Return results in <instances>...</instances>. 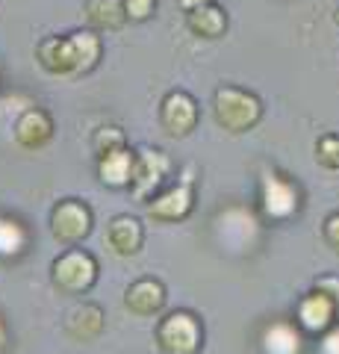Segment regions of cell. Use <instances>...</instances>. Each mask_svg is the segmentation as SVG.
Returning <instances> with one entry per match:
<instances>
[{"label": "cell", "instance_id": "19", "mask_svg": "<svg viewBox=\"0 0 339 354\" xmlns=\"http://www.w3.org/2000/svg\"><path fill=\"white\" fill-rule=\"evenodd\" d=\"M198 12L201 15H192V27L195 30L206 32V36H215V32L224 27V21H222V15H218L215 9H198Z\"/></svg>", "mask_w": 339, "mask_h": 354}, {"label": "cell", "instance_id": "10", "mask_svg": "<svg viewBox=\"0 0 339 354\" xmlns=\"http://www.w3.org/2000/svg\"><path fill=\"white\" fill-rule=\"evenodd\" d=\"M139 225L133 218H115L113 225H109V245H113L118 254H130L139 248Z\"/></svg>", "mask_w": 339, "mask_h": 354}, {"label": "cell", "instance_id": "11", "mask_svg": "<svg viewBox=\"0 0 339 354\" xmlns=\"http://www.w3.org/2000/svg\"><path fill=\"white\" fill-rule=\"evenodd\" d=\"M195 121V106L186 95H171L166 101V124L174 133H186Z\"/></svg>", "mask_w": 339, "mask_h": 354}, {"label": "cell", "instance_id": "21", "mask_svg": "<svg viewBox=\"0 0 339 354\" xmlns=\"http://www.w3.org/2000/svg\"><path fill=\"white\" fill-rule=\"evenodd\" d=\"M118 145H122V133H115V130H101L95 136V148L101 153H113L118 151Z\"/></svg>", "mask_w": 339, "mask_h": 354}, {"label": "cell", "instance_id": "23", "mask_svg": "<svg viewBox=\"0 0 339 354\" xmlns=\"http://www.w3.org/2000/svg\"><path fill=\"white\" fill-rule=\"evenodd\" d=\"M322 351H325V354H339V330L327 334V339L322 342Z\"/></svg>", "mask_w": 339, "mask_h": 354}, {"label": "cell", "instance_id": "6", "mask_svg": "<svg viewBox=\"0 0 339 354\" xmlns=\"http://www.w3.org/2000/svg\"><path fill=\"white\" fill-rule=\"evenodd\" d=\"M295 207H298V192H295L289 183H283L280 177L266 174V213L275 218H283V216H289Z\"/></svg>", "mask_w": 339, "mask_h": 354}, {"label": "cell", "instance_id": "20", "mask_svg": "<svg viewBox=\"0 0 339 354\" xmlns=\"http://www.w3.org/2000/svg\"><path fill=\"white\" fill-rule=\"evenodd\" d=\"M151 165H154V153H145V160H142V180H139V186H136V189H139V195L142 192H145L148 189V186H154L157 180H159V171H162V165H159V169H151Z\"/></svg>", "mask_w": 339, "mask_h": 354}, {"label": "cell", "instance_id": "22", "mask_svg": "<svg viewBox=\"0 0 339 354\" xmlns=\"http://www.w3.org/2000/svg\"><path fill=\"white\" fill-rule=\"evenodd\" d=\"M151 3H154V0H124V12H130L133 18H145Z\"/></svg>", "mask_w": 339, "mask_h": 354}, {"label": "cell", "instance_id": "7", "mask_svg": "<svg viewBox=\"0 0 339 354\" xmlns=\"http://www.w3.org/2000/svg\"><path fill=\"white\" fill-rule=\"evenodd\" d=\"M236 113H239V121H242V127H245L257 118V104L251 101V97L239 95V92H222L218 95V118H222L227 127H236Z\"/></svg>", "mask_w": 339, "mask_h": 354}, {"label": "cell", "instance_id": "3", "mask_svg": "<svg viewBox=\"0 0 339 354\" xmlns=\"http://www.w3.org/2000/svg\"><path fill=\"white\" fill-rule=\"evenodd\" d=\"M50 133H53V124H50L48 113H41V109H27L15 124V142L21 148H41L50 139Z\"/></svg>", "mask_w": 339, "mask_h": 354}, {"label": "cell", "instance_id": "18", "mask_svg": "<svg viewBox=\"0 0 339 354\" xmlns=\"http://www.w3.org/2000/svg\"><path fill=\"white\" fill-rule=\"evenodd\" d=\"M186 209H189V189H177V192H171L166 195L157 207H151V213H157V216H183Z\"/></svg>", "mask_w": 339, "mask_h": 354}, {"label": "cell", "instance_id": "24", "mask_svg": "<svg viewBox=\"0 0 339 354\" xmlns=\"http://www.w3.org/2000/svg\"><path fill=\"white\" fill-rule=\"evenodd\" d=\"M327 236H331L336 245H339V216H333L331 218V225H327Z\"/></svg>", "mask_w": 339, "mask_h": 354}, {"label": "cell", "instance_id": "12", "mask_svg": "<svg viewBox=\"0 0 339 354\" xmlns=\"http://www.w3.org/2000/svg\"><path fill=\"white\" fill-rule=\"evenodd\" d=\"M130 171H133V162H130V153L124 151H113L104 153L101 160V177L109 186H122L130 180Z\"/></svg>", "mask_w": 339, "mask_h": 354}, {"label": "cell", "instance_id": "26", "mask_svg": "<svg viewBox=\"0 0 339 354\" xmlns=\"http://www.w3.org/2000/svg\"><path fill=\"white\" fill-rule=\"evenodd\" d=\"M186 3H189V6H192V3H198V0H186Z\"/></svg>", "mask_w": 339, "mask_h": 354}, {"label": "cell", "instance_id": "5", "mask_svg": "<svg viewBox=\"0 0 339 354\" xmlns=\"http://www.w3.org/2000/svg\"><path fill=\"white\" fill-rule=\"evenodd\" d=\"M162 342H166L168 351L177 354H192L195 342H198V330H195V322L189 316H171L166 328H162Z\"/></svg>", "mask_w": 339, "mask_h": 354}, {"label": "cell", "instance_id": "16", "mask_svg": "<svg viewBox=\"0 0 339 354\" xmlns=\"http://www.w3.org/2000/svg\"><path fill=\"white\" fill-rule=\"evenodd\" d=\"M331 301H327L325 295H313L310 301H304L301 307V319H304V325L307 328H325L327 322H331Z\"/></svg>", "mask_w": 339, "mask_h": 354}, {"label": "cell", "instance_id": "17", "mask_svg": "<svg viewBox=\"0 0 339 354\" xmlns=\"http://www.w3.org/2000/svg\"><path fill=\"white\" fill-rule=\"evenodd\" d=\"M71 48H74V59H77V71L92 68L97 59V39L92 32H77L71 36Z\"/></svg>", "mask_w": 339, "mask_h": 354}, {"label": "cell", "instance_id": "25", "mask_svg": "<svg viewBox=\"0 0 339 354\" xmlns=\"http://www.w3.org/2000/svg\"><path fill=\"white\" fill-rule=\"evenodd\" d=\"M3 346H6V325L0 322V348H3Z\"/></svg>", "mask_w": 339, "mask_h": 354}, {"label": "cell", "instance_id": "15", "mask_svg": "<svg viewBox=\"0 0 339 354\" xmlns=\"http://www.w3.org/2000/svg\"><path fill=\"white\" fill-rule=\"evenodd\" d=\"M127 304L133 307L136 313H151V310H157L162 304V290L151 281H142L127 292Z\"/></svg>", "mask_w": 339, "mask_h": 354}, {"label": "cell", "instance_id": "14", "mask_svg": "<svg viewBox=\"0 0 339 354\" xmlns=\"http://www.w3.org/2000/svg\"><path fill=\"white\" fill-rule=\"evenodd\" d=\"M27 245V230L15 218H0V257H18Z\"/></svg>", "mask_w": 339, "mask_h": 354}, {"label": "cell", "instance_id": "13", "mask_svg": "<svg viewBox=\"0 0 339 354\" xmlns=\"http://www.w3.org/2000/svg\"><path fill=\"white\" fill-rule=\"evenodd\" d=\"M86 12L97 27H118L124 21V3L122 0H89Z\"/></svg>", "mask_w": 339, "mask_h": 354}, {"label": "cell", "instance_id": "2", "mask_svg": "<svg viewBox=\"0 0 339 354\" xmlns=\"http://www.w3.org/2000/svg\"><path fill=\"white\" fill-rule=\"evenodd\" d=\"M89 225H92V216L89 209L77 201H65L53 209V234L62 242H77L89 234Z\"/></svg>", "mask_w": 339, "mask_h": 354}, {"label": "cell", "instance_id": "4", "mask_svg": "<svg viewBox=\"0 0 339 354\" xmlns=\"http://www.w3.org/2000/svg\"><path fill=\"white\" fill-rule=\"evenodd\" d=\"M39 62L53 74H68L77 71V59H74L71 39H48L39 44Z\"/></svg>", "mask_w": 339, "mask_h": 354}, {"label": "cell", "instance_id": "1", "mask_svg": "<svg viewBox=\"0 0 339 354\" xmlns=\"http://www.w3.org/2000/svg\"><path fill=\"white\" fill-rule=\"evenodd\" d=\"M95 281V260L83 251H68L53 263V283L65 292H83Z\"/></svg>", "mask_w": 339, "mask_h": 354}, {"label": "cell", "instance_id": "9", "mask_svg": "<svg viewBox=\"0 0 339 354\" xmlns=\"http://www.w3.org/2000/svg\"><path fill=\"white\" fill-rule=\"evenodd\" d=\"M262 346H266V354H298L301 339H298V334H295V328L278 322V325H271L266 330Z\"/></svg>", "mask_w": 339, "mask_h": 354}, {"label": "cell", "instance_id": "8", "mask_svg": "<svg viewBox=\"0 0 339 354\" xmlns=\"http://www.w3.org/2000/svg\"><path fill=\"white\" fill-rule=\"evenodd\" d=\"M65 328H68V334H71V337L89 339V337H95L97 330H101V310H97V307H89V304H86V307H77V310H71Z\"/></svg>", "mask_w": 339, "mask_h": 354}]
</instances>
